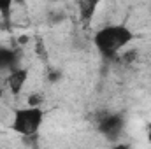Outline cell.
Instances as JSON below:
<instances>
[{
    "label": "cell",
    "instance_id": "cell-1",
    "mask_svg": "<svg viewBox=\"0 0 151 149\" xmlns=\"http://www.w3.org/2000/svg\"><path fill=\"white\" fill-rule=\"evenodd\" d=\"M134 39H135L134 32L127 25H107L95 32L93 44L100 53V56H104L106 60H113Z\"/></svg>",
    "mask_w": 151,
    "mask_h": 149
},
{
    "label": "cell",
    "instance_id": "cell-2",
    "mask_svg": "<svg viewBox=\"0 0 151 149\" xmlns=\"http://www.w3.org/2000/svg\"><path fill=\"white\" fill-rule=\"evenodd\" d=\"M44 121V112L40 107H23L14 112L12 130L23 137L35 135Z\"/></svg>",
    "mask_w": 151,
    "mask_h": 149
},
{
    "label": "cell",
    "instance_id": "cell-3",
    "mask_svg": "<svg viewBox=\"0 0 151 149\" xmlns=\"http://www.w3.org/2000/svg\"><path fill=\"white\" fill-rule=\"evenodd\" d=\"M125 130V117L119 112L104 114L99 121V132L111 142H116Z\"/></svg>",
    "mask_w": 151,
    "mask_h": 149
},
{
    "label": "cell",
    "instance_id": "cell-4",
    "mask_svg": "<svg viewBox=\"0 0 151 149\" xmlns=\"http://www.w3.org/2000/svg\"><path fill=\"white\" fill-rule=\"evenodd\" d=\"M19 51L18 49H12V47H5V46H0V72H12L16 70L19 65Z\"/></svg>",
    "mask_w": 151,
    "mask_h": 149
},
{
    "label": "cell",
    "instance_id": "cell-5",
    "mask_svg": "<svg viewBox=\"0 0 151 149\" xmlns=\"http://www.w3.org/2000/svg\"><path fill=\"white\" fill-rule=\"evenodd\" d=\"M27 79H28V69L18 67L16 70L9 72V74H7V88H9V91H11L14 97H18V95L23 91V88H25V84H27Z\"/></svg>",
    "mask_w": 151,
    "mask_h": 149
},
{
    "label": "cell",
    "instance_id": "cell-6",
    "mask_svg": "<svg viewBox=\"0 0 151 149\" xmlns=\"http://www.w3.org/2000/svg\"><path fill=\"white\" fill-rule=\"evenodd\" d=\"M99 5H100V2H97V0H83V2H77L79 18H81V21H83L84 25L91 21V18H93L95 11L99 9Z\"/></svg>",
    "mask_w": 151,
    "mask_h": 149
},
{
    "label": "cell",
    "instance_id": "cell-7",
    "mask_svg": "<svg viewBox=\"0 0 151 149\" xmlns=\"http://www.w3.org/2000/svg\"><path fill=\"white\" fill-rule=\"evenodd\" d=\"M11 9H12V2L11 0H0V14H2V18L9 19Z\"/></svg>",
    "mask_w": 151,
    "mask_h": 149
},
{
    "label": "cell",
    "instance_id": "cell-8",
    "mask_svg": "<svg viewBox=\"0 0 151 149\" xmlns=\"http://www.w3.org/2000/svg\"><path fill=\"white\" fill-rule=\"evenodd\" d=\"M42 102V98H40V95H30L28 97V107H39V104Z\"/></svg>",
    "mask_w": 151,
    "mask_h": 149
},
{
    "label": "cell",
    "instance_id": "cell-9",
    "mask_svg": "<svg viewBox=\"0 0 151 149\" xmlns=\"http://www.w3.org/2000/svg\"><path fill=\"white\" fill-rule=\"evenodd\" d=\"M114 149H132L128 144H123V142H119V144H116L114 146Z\"/></svg>",
    "mask_w": 151,
    "mask_h": 149
},
{
    "label": "cell",
    "instance_id": "cell-10",
    "mask_svg": "<svg viewBox=\"0 0 151 149\" xmlns=\"http://www.w3.org/2000/svg\"><path fill=\"white\" fill-rule=\"evenodd\" d=\"M148 139H150V142H151V125L148 126Z\"/></svg>",
    "mask_w": 151,
    "mask_h": 149
},
{
    "label": "cell",
    "instance_id": "cell-11",
    "mask_svg": "<svg viewBox=\"0 0 151 149\" xmlns=\"http://www.w3.org/2000/svg\"><path fill=\"white\" fill-rule=\"evenodd\" d=\"M2 95H4V90H2V88H0V98H2Z\"/></svg>",
    "mask_w": 151,
    "mask_h": 149
}]
</instances>
